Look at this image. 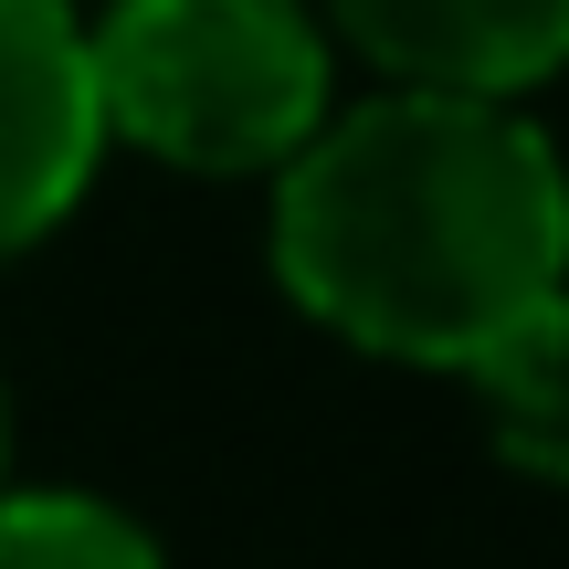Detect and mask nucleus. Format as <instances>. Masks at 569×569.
<instances>
[{
  "instance_id": "obj_1",
  "label": "nucleus",
  "mask_w": 569,
  "mask_h": 569,
  "mask_svg": "<svg viewBox=\"0 0 569 569\" xmlns=\"http://www.w3.org/2000/svg\"><path fill=\"white\" fill-rule=\"evenodd\" d=\"M274 274L380 359L465 369L569 274V169L507 96L401 84L284 159Z\"/></svg>"
},
{
  "instance_id": "obj_2",
  "label": "nucleus",
  "mask_w": 569,
  "mask_h": 569,
  "mask_svg": "<svg viewBox=\"0 0 569 569\" xmlns=\"http://www.w3.org/2000/svg\"><path fill=\"white\" fill-rule=\"evenodd\" d=\"M84 74L117 138L180 169H284L327 127V42L296 0H117Z\"/></svg>"
},
{
  "instance_id": "obj_3",
  "label": "nucleus",
  "mask_w": 569,
  "mask_h": 569,
  "mask_svg": "<svg viewBox=\"0 0 569 569\" xmlns=\"http://www.w3.org/2000/svg\"><path fill=\"white\" fill-rule=\"evenodd\" d=\"M106 148L84 32L63 0H0V253L42 243L74 211L84 169Z\"/></svg>"
},
{
  "instance_id": "obj_4",
  "label": "nucleus",
  "mask_w": 569,
  "mask_h": 569,
  "mask_svg": "<svg viewBox=\"0 0 569 569\" xmlns=\"http://www.w3.org/2000/svg\"><path fill=\"white\" fill-rule=\"evenodd\" d=\"M327 21L432 96H517L569 63V0H327Z\"/></svg>"
},
{
  "instance_id": "obj_5",
  "label": "nucleus",
  "mask_w": 569,
  "mask_h": 569,
  "mask_svg": "<svg viewBox=\"0 0 569 569\" xmlns=\"http://www.w3.org/2000/svg\"><path fill=\"white\" fill-rule=\"evenodd\" d=\"M465 369H475V390H486V422H496V443H507V465L569 486V284H549L538 306H517Z\"/></svg>"
},
{
  "instance_id": "obj_6",
  "label": "nucleus",
  "mask_w": 569,
  "mask_h": 569,
  "mask_svg": "<svg viewBox=\"0 0 569 569\" xmlns=\"http://www.w3.org/2000/svg\"><path fill=\"white\" fill-rule=\"evenodd\" d=\"M0 569H159V549L96 496H0Z\"/></svg>"
}]
</instances>
